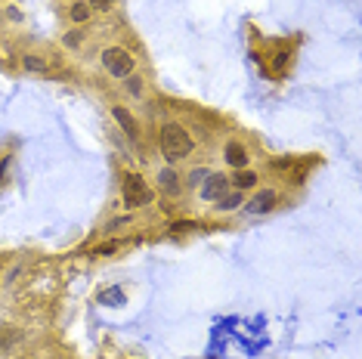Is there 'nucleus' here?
Segmentation results:
<instances>
[{"label":"nucleus","instance_id":"1","mask_svg":"<svg viewBox=\"0 0 362 359\" xmlns=\"http://www.w3.org/2000/svg\"><path fill=\"white\" fill-rule=\"evenodd\" d=\"M161 152H164V158H170V161L186 158V155L192 152V137H189L180 124H164L161 127Z\"/></svg>","mask_w":362,"mask_h":359},{"label":"nucleus","instance_id":"2","mask_svg":"<svg viewBox=\"0 0 362 359\" xmlns=\"http://www.w3.org/2000/svg\"><path fill=\"white\" fill-rule=\"evenodd\" d=\"M102 65H106L108 75L127 77L133 72V56H130L127 50H121V46H108V50L102 53Z\"/></svg>","mask_w":362,"mask_h":359},{"label":"nucleus","instance_id":"3","mask_svg":"<svg viewBox=\"0 0 362 359\" xmlns=\"http://www.w3.org/2000/svg\"><path fill=\"white\" fill-rule=\"evenodd\" d=\"M121 195H124V205L127 208H143V205L152 201V189H149V186L143 183V177H137V174H130L127 180H124Z\"/></svg>","mask_w":362,"mask_h":359},{"label":"nucleus","instance_id":"4","mask_svg":"<svg viewBox=\"0 0 362 359\" xmlns=\"http://www.w3.org/2000/svg\"><path fill=\"white\" fill-rule=\"evenodd\" d=\"M226 189H230V180H226L223 174H208L204 177V189H201V195L208 201H220L226 195Z\"/></svg>","mask_w":362,"mask_h":359},{"label":"nucleus","instance_id":"5","mask_svg":"<svg viewBox=\"0 0 362 359\" xmlns=\"http://www.w3.org/2000/svg\"><path fill=\"white\" fill-rule=\"evenodd\" d=\"M112 115H115V121L121 124V127H124V134H127L130 139H137V137H139L137 121H133V115L127 112V108H118V106H115V112H112Z\"/></svg>","mask_w":362,"mask_h":359},{"label":"nucleus","instance_id":"6","mask_svg":"<svg viewBox=\"0 0 362 359\" xmlns=\"http://www.w3.org/2000/svg\"><path fill=\"white\" fill-rule=\"evenodd\" d=\"M273 201H275V192H270V189H266V192H257L254 201L248 205V214H266V210L273 208Z\"/></svg>","mask_w":362,"mask_h":359},{"label":"nucleus","instance_id":"7","mask_svg":"<svg viewBox=\"0 0 362 359\" xmlns=\"http://www.w3.org/2000/svg\"><path fill=\"white\" fill-rule=\"evenodd\" d=\"M226 161H230V165L232 168H245L248 165V152H245V146H242V143H230V146H226Z\"/></svg>","mask_w":362,"mask_h":359},{"label":"nucleus","instance_id":"8","mask_svg":"<svg viewBox=\"0 0 362 359\" xmlns=\"http://www.w3.org/2000/svg\"><path fill=\"white\" fill-rule=\"evenodd\" d=\"M99 303H106V307H121V303H124V291H121V288H106V291L99 294Z\"/></svg>","mask_w":362,"mask_h":359},{"label":"nucleus","instance_id":"9","mask_svg":"<svg viewBox=\"0 0 362 359\" xmlns=\"http://www.w3.org/2000/svg\"><path fill=\"white\" fill-rule=\"evenodd\" d=\"M161 189L164 192H170V195H177L180 192V183H177V174H174V170H161Z\"/></svg>","mask_w":362,"mask_h":359},{"label":"nucleus","instance_id":"10","mask_svg":"<svg viewBox=\"0 0 362 359\" xmlns=\"http://www.w3.org/2000/svg\"><path fill=\"white\" fill-rule=\"evenodd\" d=\"M232 183L239 186V192H242V189H251V186L257 183V177L251 174V170H239V174H235V180H232Z\"/></svg>","mask_w":362,"mask_h":359},{"label":"nucleus","instance_id":"11","mask_svg":"<svg viewBox=\"0 0 362 359\" xmlns=\"http://www.w3.org/2000/svg\"><path fill=\"white\" fill-rule=\"evenodd\" d=\"M217 205L223 208V210H232V208H239V205H242V192H235V195H223V199H220Z\"/></svg>","mask_w":362,"mask_h":359},{"label":"nucleus","instance_id":"12","mask_svg":"<svg viewBox=\"0 0 362 359\" xmlns=\"http://www.w3.org/2000/svg\"><path fill=\"white\" fill-rule=\"evenodd\" d=\"M87 15H90V6H87V4H75V6H72V19H75V22H84Z\"/></svg>","mask_w":362,"mask_h":359},{"label":"nucleus","instance_id":"13","mask_svg":"<svg viewBox=\"0 0 362 359\" xmlns=\"http://www.w3.org/2000/svg\"><path fill=\"white\" fill-rule=\"evenodd\" d=\"M25 65L31 68V72H44V68H46V62H41L37 56H28V59H25Z\"/></svg>","mask_w":362,"mask_h":359},{"label":"nucleus","instance_id":"14","mask_svg":"<svg viewBox=\"0 0 362 359\" xmlns=\"http://www.w3.org/2000/svg\"><path fill=\"white\" fill-rule=\"evenodd\" d=\"M204 177H208V170H195L189 180H192V186H199V183H204Z\"/></svg>","mask_w":362,"mask_h":359},{"label":"nucleus","instance_id":"15","mask_svg":"<svg viewBox=\"0 0 362 359\" xmlns=\"http://www.w3.org/2000/svg\"><path fill=\"white\" fill-rule=\"evenodd\" d=\"M90 6H96V10H108V6H112V0H90Z\"/></svg>","mask_w":362,"mask_h":359}]
</instances>
